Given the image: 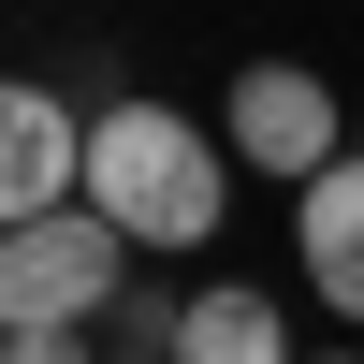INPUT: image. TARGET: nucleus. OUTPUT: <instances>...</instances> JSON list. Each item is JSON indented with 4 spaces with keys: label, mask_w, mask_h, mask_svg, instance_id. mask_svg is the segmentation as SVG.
<instances>
[{
    "label": "nucleus",
    "mask_w": 364,
    "mask_h": 364,
    "mask_svg": "<svg viewBox=\"0 0 364 364\" xmlns=\"http://www.w3.org/2000/svg\"><path fill=\"white\" fill-rule=\"evenodd\" d=\"M87 204H102L132 248H204L233 204V146L190 132L175 102H102L87 117Z\"/></svg>",
    "instance_id": "f257e3e1"
},
{
    "label": "nucleus",
    "mask_w": 364,
    "mask_h": 364,
    "mask_svg": "<svg viewBox=\"0 0 364 364\" xmlns=\"http://www.w3.org/2000/svg\"><path fill=\"white\" fill-rule=\"evenodd\" d=\"M117 277H132V233H117L87 190L0 219V321H102Z\"/></svg>",
    "instance_id": "f03ea898"
},
{
    "label": "nucleus",
    "mask_w": 364,
    "mask_h": 364,
    "mask_svg": "<svg viewBox=\"0 0 364 364\" xmlns=\"http://www.w3.org/2000/svg\"><path fill=\"white\" fill-rule=\"evenodd\" d=\"M219 146H233V161H262L277 190H306V175L350 146V102L306 73V58H248V73H233V102H219Z\"/></svg>",
    "instance_id": "7ed1b4c3"
},
{
    "label": "nucleus",
    "mask_w": 364,
    "mask_h": 364,
    "mask_svg": "<svg viewBox=\"0 0 364 364\" xmlns=\"http://www.w3.org/2000/svg\"><path fill=\"white\" fill-rule=\"evenodd\" d=\"M87 190V117L58 102V87L0 73V219H29V204H73Z\"/></svg>",
    "instance_id": "20e7f679"
},
{
    "label": "nucleus",
    "mask_w": 364,
    "mask_h": 364,
    "mask_svg": "<svg viewBox=\"0 0 364 364\" xmlns=\"http://www.w3.org/2000/svg\"><path fill=\"white\" fill-rule=\"evenodd\" d=\"M291 248H306V291H321V306L364 321V132L291 190Z\"/></svg>",
    "instance_id": "39448f33"
},
{
    "label": "nucleus",
    "mask_w": 364,
    "mask_h": 364,
    "mask_svg": "<svg viewBox=\"0 0 364 364\" xmlns=\"http://www.w3.org/2000/svg\"><path fill=\"white\" fill-rule=\"evenodd\" d=\"M175 364H291V336H277V291H248V277L190 291V321H175Z\"/></svg>",
    "instance_id": "423d86ee"
},
{
    "label": "nucleus",
    "mask_w": 364,
    "mask_h": 364,
    "mask_svg": "<svg viewBox=\"0 0 364 364\" xmlns=\"http://www.w3.org/2000/svg\"><path fill=\"white\" fill-rule=\"evenodd\" d=\"M0 364H102L87 321H0Z\"/></svg>",
    "instance_id": "0eeeda50"
},
{
    "label": "nucleus",
    "mask_w": 364,
    "mask_h": 364,
    "mask_svg": "<svg viewBox=\"0 0 364 364\" xmlns=\"http://www.w3.org/2000/svg\"><path fill=\"white\" fill-rule=\"evenodd\" d=\"M102 321H117V350H175V321H190V306H161V291L117 277V306H102Z\"/></svg>",
    "instance_id": "6e6552de"
},
{
    "label": "nucleus",
    "mask_w": 364,
    "mask_h": 364,
    "mask_svg": "<svg viewBox=\"0 0 364 364\" xmlns=\"http://www.w3.org/2000/svg\"><path fill=\"white\" fill-rule=\"evenodd\" d=\"M102 364H175V350H102Z\"/></svg>",
    "instance_id": "1a4fd4ad"
},
{
    "label": "nucleus",
    "mask_w": 364,
    "mask_h": 364,
    "mask_svg": "<svg viewBox=\"0 0 364 364\" xmlns=\"http://www.w3.org/2000/svg\"><path fill=\"white\" fill-rule=\"evenodd\" d=\"M321 364H364V350H321Z\"/></svg>",
    "instance_id": "9d476101"
}]
</instances>
